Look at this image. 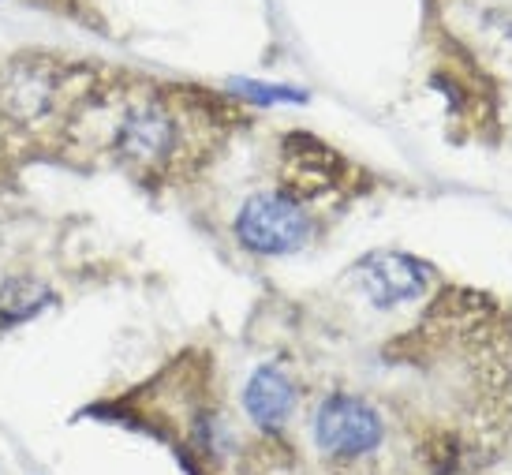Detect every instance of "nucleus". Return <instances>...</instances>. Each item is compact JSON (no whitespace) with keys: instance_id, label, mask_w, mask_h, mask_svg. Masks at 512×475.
I'll return each mask as SVG.
<instances>
[{"instance_id":"f257e3e1","label":"nucleus","mask_w":512,"mask_h":475,"mask_svg":"<svg viewBox=\"0 0 512 475\" xmlns=\"http://www.w3.org/2000/svg\"><path fill=\"white\" fill-rule=\"evenodd\" d=\"M109 154L131 173H157L180 154V116L165 94H128L116 101Z\"/></svg>"},{"instance_id":"f03ea898","label":"nucleus","mask_w":512,"mask_h":475,"mask_svg":"<svg viewBox=\"0 0 512 475\" xmlns=\"http://www.w3.org/2000/svg\"><path fill=\"white\" fill-rule=\"evenodd\" d=\"M311 210L288 191H255L236 214V240L255 255H296L311 240Z\"/></svg>"},{"instance_id":"7ed1b4c3","label":"nucleus","mask_w":512,"mask_h":475,"mask_svg":"<svg viewBox=\"0 0 512 475\" xmlns=\"http://www.w3.org/2000/svg\"><path fill=\"white\" fill-rule=\"evenodd\" d=\"M382 412L359 393H329L314 412V442L333 461H359L382 446Z\"/></svg>"},{"instance_id":"20e7f679","label":"nucleus","mask_w":512,"mask_h":475,"mask_svg":"<svg viewBox=\"0 0 512 475\" xmlns=\"http://www.w3.org/2000/svg\"><path fill=\"white\" fill-rule=\"evenodd\" d=\"M64 68L57 60L15 57L0 68V120L12 128H34L60 109Z\"/></svg>"},{"instance_id":"39448f33","label":"nucleus","mask_w":512,"mask_h":475,"mask_svg":"<svg viewBox=\"0 0 512 475\" xmlns=\"http://www.w3.org/2000/svg\"><path fill=\"white\" fill-rule=\"evenodd\" d=\"M352 277H356L359 292L367 296L374 307L382 311H393V307H404V303H415L423 292H427L430 281V266L419 262L408 251H370L352 266Z\"/></svg>"},{"instance_id":"423d86ee","label":"nucleus","mask_w":512,"mask_h":475,"mask_svg":"<svg viewBox=\"0 0 512 475\" xmlns=\"http://www.w3.org/2000/svg\"><path fill=\"white\" fill-rule=\"evenodd\" d=\"M299 389L281 363H262L243 386V412L262 431L277 434L296 412Z\"/></svg>"},{"instance_id":"0eeeda50","label":"nucleus","mask_w":512,"mask_h":475,"mask_svg":"<svg viewBox=\"0 0 512 475\" xmlns=\"http://www.w3.org/2000/svg\"><path fill=\"white\" fill-rule=\"evenodd\" d=\"M57 303V292L42 285L38 277H8L0 285V326H23L30 318H38L45 307Z\"/></svg>"},{"instance_id":"6e6552de","label":"nucleus","mask_w":512,"mask_h":475,"mask_svg":"<svg viewBox=\"0 0 512 475\" xmlns=\"http://www.w3.org/2000/svg\"><path fill=\"white\" fill-rule=\"evenodd\" d=\"M232 90L240 94V98H251V101H262V105H296V101H307V94L296 87H270V83H255V79H236Z\"/></svg>"}]
</instances>
